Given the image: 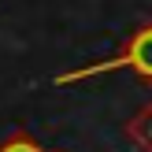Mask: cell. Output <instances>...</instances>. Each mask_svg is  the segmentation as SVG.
<instances>
[{"label": "cell", "mask_w": 152, "mask_h": 152, "mask_svg": "<svg viewBox=\"0 0 152 152\" xmlns=\"http://www.w3.org/2000/svg\"><path fill=\"white\" fill-rule=\"evenodd\" d=\"M108 71H134L141 82L152 86V22H141V26L130 30L126 45L108 59H96L89 67H78V71H67V74H56L52 86H71V82H86V78H96V74H108Z\"/></svg>", "instance_id": "cell-1"}, {"label": "cell", "mask_w": 152, "mask_h": 152, "mask_svg": "<svg viewBox=\"0 0 152 152\" xmlns=\"http://www.w3.org/2000/svg\"><path fill=\"white\" fill-rule=\"evenodd\" d=\"M0 152H45V148L37 145V141L30 137L26 130H15L7 141H0Z\"/></svg>", "instance_id": "cell-3"}, {"label": "cell", "mask_w": 152, "mask_h": 152, "mask_svg": "<svg viewBox=\"0 0 152 152\" xmlns=\"http://www.w3.org/2000/svg\"><path fill=\"white\" fill-rule=\"evenodd\" d=\"M130 137L145 152H152V104H145V108L137 111V119L130 123Z\"/></svg>", "instance_id": "cell-2"}]
</instances>
